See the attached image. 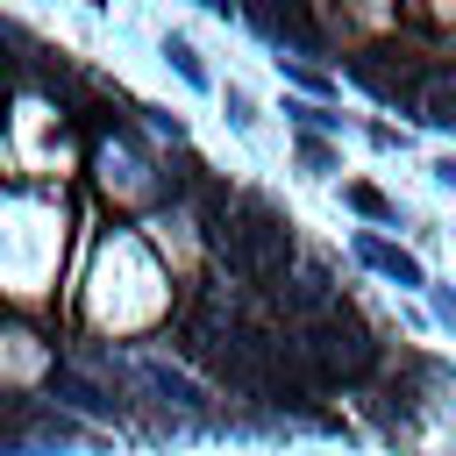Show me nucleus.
<instances>
[{"instance_id":"3","label":"nucleus","mask_w":456,"mask_h":456,"mask_svg":"<svg viewBox=\"0 0 456 456\" xmlns=\"http://www.w3.org/2000/svg\"><path fill=\"white\" fill-rule=\"evenodd\" d=\"M349 78L363 93H378L385 107H413L420 100V78H428V57L413 43H370V50L349 57Z\"/></svg>"},{"instance_id":"4","label":"nucleus","mask_w":456,"mask_h":456,"mask_svg":"<svg viewBox=\"0 0 456 456\" xmlns=\"http://www.w3.org/2000/svg\"><path fill=\"white\" fill-rule=\"evenodd\" d=\"M264 292H271V306H278V314H285L292 328H306V321H321V314H335V306H342L321 264H299V271H285V278H271Z\"/></svg>"},{"instance_id":"5","label":"nucleus","mask_w":456,"mask_h":456,"mask_svg":"<svg viewBox=\"0 0 456 456\" xmlns=\"http://www.w3.org/2000/svg\"><path fill=\"white\" fill-rule=\"evenodd\" d=\"M249 28H264L271 43H292V50H321V21L306 14V0H242Z\"/></svg>"},{"instance_id":"10","label":"nucleus","mask_w":456,"mask_h":456,"mask_svg":"<svg viewBox=\"0 0 456 456\" xmlns=\"http://www.w3.org/2000/svg\"><path fill=\"white\" fill-rule=\"evenodd\" d=\"M349 207H356V214H370V221H392V200H385L378 185H349Z\"/></svg>"},{"instance_id":"6","label":"nucleus","mask_w":456,"mask_h":456,"mask_svg":"<svg viewBox=\"0 0 456 456\" xmlns=\"http://www.w3.org/2000/svg\"><path fill=\"white\" fill-rule=\"evenodd\" d=\"M413 114H420L428 128H456V64H428Z\"/></svg>"},{"instance_id":"11","label":"nucleus","mask_w":456,"mask_h":456,"mask_svg":"<svg viewBox=\"0 0 456 456\" xmlns=\"http://www.w3.org/2000/svg\"><path fill=\"white\" fill-rule=\"evenodd\" d=\"M299 164H306V171H335V150H328L321 135H306V142H299Z\"/></svg>"},{"instance_id":"13","label":"nucleus","mask_w":456,"mask_h":456,"mask_svg":"<svg viewBox=\"0 0 456 456\" xmlns=\"http://www.w3.org/2000/svg\"><path fill=\"white\" fill-rule=\"evenodd\" d=\"M435 178H442V185H456V157H442V164H435Z\"/></svg>"},{"instance_id":"9","label":"nucleus","mask_w":456,"mask_h":456,"mask_svg":"<svg viewBox=\"0 0 456 456\" xmlns=\"http://www.w3.org/2000/svg\"><path fill=\"white\" fill-rule=\"evenodd\" d=\"M164 57L178 64V78H192V86H207V64H200V50H192L185 36H171V43H164Z\"/></svg>"},{"instance_id":"7","label":"nucleus","mask_w":456,"mask_h":456,"mask_svg":"<svg viewBox=\"0 0 456 456\" xmlns=\"http://www.w3.org/2000/svg\"><path fill=\"white\" fill-rule=\"evenodd\" d=\"M50 392H57V399H71V406H86V413H100V420H114V413H121V399H114L107 385L78 378L71 363H50Z\"/></svg>"},{"instance_id":"12","label":"nucleus","mask_w":456,"mask_h":456,"mask_svg":"<svg viewBox=\"0 0 456 456\" xmlns=\"http://www.w3.org/2000/svg\"><path fill=\"white\" fill-rule=\"evenodd\" d=\"M285 114H299V128H335V114H328V107H285Z\"/></svg>"},{"instance_id":"8","label":"nucleus","mask_w":456,"mask_h":456,"mask_svg":"<svg viewBox=\"0 0 456 456\" xmlns=\"http://www.w3.org/2000/svg\"><path fill=\"white\" fill-rule=\"evenodd\" d=\"M356 256L370 264V271H385V278H399V285H420V264L399 249V242H385V235H356Z\"/></svg>"},{"instance_id":"2","label":"nucleus","mask_w":456,"mask_h":456,"mask_svg":"<svg viewBox=\"0 0 456 456\" xmlns=\"http://www.w3.org/2000/svg\"><path fill=\"white\" fill-rule=\"evenodd\" d=\"M292 349H299V363H306L314 385H363L378 370V335L356 314H342V306L321 314V321H306V328H292Z\"/></svg>"},{"instance_id":"1","label":"nucleus","mask_w":456,"mask_h":456,"mask_svg":"<svg viewBox=\"0 0 456 456\" xmlns=\"http://www.w3.org/2000/svg\"><path fill=\"white\" fill-rule=\"evenodd\" d=\"M207 249H214V264H221L228 278L271 285V278L292 271V249H299V242H292V221H285L271 200L242 192V200H228V207L207 214Z\"/></svg>"}]
</instances>
